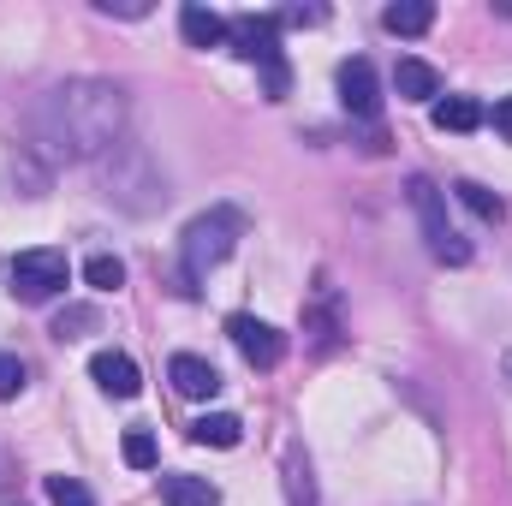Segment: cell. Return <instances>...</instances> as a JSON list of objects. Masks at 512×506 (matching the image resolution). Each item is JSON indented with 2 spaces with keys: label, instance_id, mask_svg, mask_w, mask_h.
<instances>
[{
  "label": "cell",
  "instance_id": "obj_1",
  "mask_svg": "<svg viewBox=\"0 0 512 506\" xmlns=\"http://www.w3.org/2000/svg\"><path fill=\"white\" fill-rule=\"evenodd\" d=\"M126 137V90L108 78H66L36 96L30 149L48 161H96Z\"/></svg>",
  "mask_w": 512,
  "mask_h": 506
},
{
  "label": "cell",
  "instance_id": "obj_2",
  "mask_svg": "<svg viewBox=\"0 0 512 506\" xmlns=\"http://www.w3.org/2000/svg\"><path fill=\"white\" fill-rule=\"evenodd\" d=\"M239 239H245V215H239V209H209V215H197V221L185 227V239H179V298H197V280H203L209 268H221Z\"/></svg>",
  "mask_w": 512,
  "mask_h": 506
},
{
  "label": "cell",
  "instance_id": "obj_3",
  "mask_svg": "<svg viewBox=\"0 0 512 506\" xmlns=\"http://www.w3.org/2000/svg\"><path fill=\"white\" fill-rule=\"evenodd\" d=\"M227 48L262 72V96H268V102H286L292 66H286V54H280V24H274V12H233V18H227Z\"/></svg>",
  "mask_w": 512,
  "mask_h": 506
},
{
  "label": "cell",
  "instance_id": "obj_4",
  "mask_svg": "<svg viewBox=\"0 0 512 506\" xmlns=\"http://www.w3.org/2000/svg\"><path fill=\"white\" fill-rule=\"evenodd\" d=\"M405 197H411V209H417V227H423V245H429V256H435V262L465 268V262H471V245H465V239H459V227L447 221V197H441V185L417 173V179L405 185Z\"/></svg>",
  "mask_w": 512,
  "mask_h": 506
},
{
  "label": "cell",
  "instance_id": "obj_5",
  "mask_svg": "<svg viewBox=\"0 0 512 506\" xmlns=\"http://www.w3.org/2000/svg\"><path fill=\"white\" fill-rule=\"evenodd\" d=\"M6 280H12V298H18V304H48V298H60V292H66L72 262H66V251H54V245H36V251L12 256Z\"/></svg>",
  "mask_w": 512,
  "mask_h": 506
},
{
  "label": "cell",
  "instance_id": "obj_6",
  "mask_svg": "<svg viewBox=\"0 0 512 506\" xmlns=\"http://www.w3.org/2000/svg\"><path fill=\"white\" fill-rule=\"evenodd\" d=\"M227 340L239 346V358H245L251 370H274V364L286 358V334H280V328H268L262 316H245V310H239V316H227Z\"/></svg>",
  "mask_w": 512,
  "mask_h": 506
},
{
  "label": "cell",
  "instance_id": "obj_7",
  "mask_svg": "<svg viewBox=\"0 0 512 506\" xmlns=\"http://www.w3.org/2000/svg\"><path fill=\"white\" fill-rule=\"evenodd\" d=\"M340 102L352 120H376L382 114V84H376V66L370 60H346L340 66Z\"/></svg>",
  "mask_w": 512,
  "mask_h": 506
},
{
  "label": "cell",
  "instance_id": "obj_8",
  "mask_svg": "<svg viewBox=\"0 0 512 506\" xmlns=\"http://www.w3.org/2000/svg\"><path fill=\"white\" fill-rule=\"evenodd\" d=\"M167 381L185 393V399H215L227 381H221V370L209 364V358H197V352H173L167 358Z\"/></svg>",
  "mask_w": 512,
  "mask_h": 506
},
{
  "label": "cell",
  "instance_id": "obj_9",
  "mask_svg": "<svg viewBox=\"0 0 512 506\" xmlns=\"http://www.w3.org/2000/svg\"><path fill=\"white\" fill-rule=\"evenodd\" d=\"M90 376H96L102 393H114V399H137L143 393V370L131 364L126 352H96L90 358Z\"/></svg>",
  "mask_w": 512,
  "mask_h": 506
},
{
  "label": "cell",
  "instance_id": "obj_10",
  "mask_svg": "<svg viewBox=\"0 0 512 506\" xmlns=\"http://www.w3.org/2000/svg\"><path fill=\"white\" fill-rule=\"evenodd\" d=\"M179 30H185V42L191 48H227V18L215 12V6H179Z\"/></svg>",
  "mask_w": 512,
  "mask_h": 506
},
{
  "label": "cell",
  "instance_id": "obj_11",
  "mask_svg": "<svg viewBox=\"0 0 512 506\" xmlns=\"http://www.w3.org/2000/svg\"><path fill=\"white\" fill-rule=\"evenodd\" d=\"M393 90H399V102H435L441 96V72L429 60H399L393 66Z\"/></svg>",
  "mask_w": 512,
  "mask_h": 506
},
{
  "label": "cell",
  "instance_id": "obj_12",
  "mask_svg": "<svg viewBox=\"0 0 512 506\" xmlns=\"http://www.w3.org/2000/svg\"><path fill=\"white\" fill-rule=\"evenodd\" d=\"M304 328H316V346L328 352L334 340H340V298H334V286H316V298H310V316H304Z\"/></svg>",
  "mask_w": 512,
  "mask_h": 506
},
{
  "label": "cell",
  "instance_id": "obj_13",
  "mask_svg": "<svg viewBox=\"0 0 512 506\" xmlns=\"http://www.w3.org/2000/svg\"><path fill=\"white\" fill-rule=\"evenodd\" d=\"M191 441H197V447H239V441H245V423H239L233 411H209V417L191 423Z\"/></svg>",
  "mask_w": 512,
  "mask_h": 506
},
{
  "label": "cell",
  "instance_id": "obj_14",
  "mask_svg": "<svg viewBox=\"0 0 512 506\" xmlns=\"http://www.w3.org/2000/svg\"><path fill=\"white\" fill-rule=\"evenodd\" d=\"M489 120V108L477 102V96H447V102H435V131H477Z\"/></svg>",
  "mask_w": 512,
  "mask_h": 506
},
{
  "label": "cell",
  "instance_id": "obj_15",
  "mask_svg": "<svg viewBox=\"0 0 512 506\" xmlns=\"http://www.w3.org/2000/svg\"><path fill=\"white\" fill-rule=\"evenodd\" d=\"M161 501L167 506H221V489L209 477H161Z\"/></svg>",
  "mask_w": 512,
  "mask_h": 506
},
{
  "label": "cell",
  "instance_id": "obj_16",
  "mask_svg": "<svg viewBox=\"0 0 512 506\" xmlns=\"http://www.w3.org/2000/svg\"><path fill=\"white\" fill-rule=\"evenodd\" d=\"M382 24L393 36H423V30L435 24V6H429V0H399V6L382 12Z\"/></svg>",
  "mask_w": 512,
  "mask_h": 506
},
{
  "label": "cell",
  "instance_id": "obj_17",
  "mask_svg": "<svg viewBox=\"0 0 512 506\" xmlns=\"http://www.w3.org/2000/svg\"><path fill=\"white\" fill-rule=\"evenodd\" d=\"M453 197H459L477 221H489V227H495V221H507V203H501L489 185H477V179H459V185H453Z\"/></svg>",
  "mask_w": 512,
  "mask_h": 506
},
{
  "label": "cell",
  "instance_id": "obj_18",
  "mask_svg": "<svg viewBox=\"0 0 512 506\" xmlns=\"http://www.w3.org/2000/svg\"><path fill=\"white\" fill-rule=\"evenodd\" d=\"M84 280H90L96 292H120V286H126V262L108 256V251H96L90 262H84Z\"/></svg>",
  "mask_w": 512,
  "mask_h": 506
},
{
  "label": "cell",
  "instance_id": "obj_19",
  "mask_svg": "<svg viewBox=\"0 0 512 506\" xmlns=\"http://www.w3.org/2000/svg\"><path fill=\"white\" fill-rule=\"evenodd\" d=\"M96 322H102V316H96L90 304H72V310H60V316H54V340H84Z\"/></svg>",
  "mask_w": 512,
  "mask_h": 506
},
{
  "label": "cell",
  "instance_id": "obj_20",
  "mask_svg": "<svg viewBox=\"0 0 512 506\" xmlns=\"http://www.w3.org/2000/svg\"><path fill=\"white\" fill-rule=\"evenodd\" d=\"M155 459H161V453H155V435H149V429H131L126 435V465L131 471H155Z\"/></svg>",
  "mask_w": 512,
  "mask_h": 506
},
{
  "label": "cell",
  "instance_id": "obj_21",
  "mask_svg": "<svg viewBox=\"0 0 512 506\" xmlns=\"http://www.w3.org/2000/svg\"><path fill=\"white\" fill-rule=\"evenodd\" d=\"M286 489H292V506H316V489H310V465L292 453L286 459Z\"/></svg>",
  "mask_w": 512,
  "mask_h": 506
},
{
  "label": "cell",
  "instance_id": "obj_22",
  "mask_svg": "<svg viewBox=\"0 0 512 506\" xmlns=\"http://www.w3.org/2000/svg\"><path fill=\"white\" fill-rule=\"evenodd\" d=\"M24 381H30L24 358H18V352H0V399H18V393H24Z\"/></svg>",
  "mask_w": 512,
  "mask_h": 506
},
{
  "label": "cell",
  "instance_id": "obj_23",
  "mask_svg": "<svg viewBox=\"0 0 512 506\" xmlns=\"http://www.w3.org/2000/svg\"><path fill=\"white\" fill-rule=\"evenodd\" d=\"M48 501H54V506H96V501H90V489H84L78 477H48Z\"/></svg>",
  "mask_w": 512,
  "mask_h": 506
},
{
  "label": "cell",
  "instance_id": "obj_24",
  "mask_svg": "<svg viewBox=\"0 0 512 506\" xmlns=\"http://www.w3.org/2000/svg\"><path fill=\"white\" fill-rule=\"evenodd\" d=\"M328 18V6H286V12H274V24H322Z\"/></svg>",
  "mask_w": 512,
  "mask_h": 506
},
{
  "label": "cell",
  "instance_id": "obj_25",
  "mask_svg": "<svg viewBox=\"0 0 512 506\" xmlns=\"http://www.w3.org/2000/svg\"><path fill=\"white\" fill-rule=\"evenodd\" d=\"M96 12H108V18H149L143 0H96Z\"/></svg>",
  "mask_w": 512,
  "mask_h": 506
},
{
  "label": "cell",
  "instance_id": "obj_26",
  "mask_svg": "<svg viewBox=\"0 0 512 506\" xmlns=\"http://www.w3.org/2000/svg\"><path fill=\"white\" fill-rule=\"evenodd\" d=\"M489 120H495V131L512 143V96H501V102H495V114H489Z\"/></svg>",
  "mask_w": 512,
  "mask_h": 506
},
{
  "label": "cell",
  "instance_id": "obj_27",
  "mask_svg": "<svg viewBox=\"0 0 512 506\" xmlns=\"http://www.w3.org/2000/svg\"><path fill=\"white\" fill-rule=\"evenodd\" d=\"M501 381H507V387H512V346H507V352H501Z\"/></svg>",
  "mask_w": 512,
  "mask_h": 506
}]
</instances>
